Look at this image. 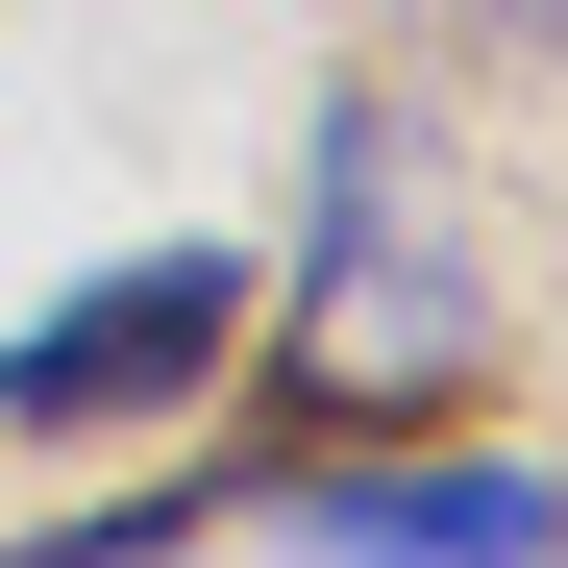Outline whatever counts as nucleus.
I'll return each mask as SVG.
<instances>
[{"mask_svg":"<svg viewBox=\"0 0 568 568\" xmlns=\"http://www.w3.org/2000/svg\"><path fill=\"white\" fill-rule=\"evenodd\" d=\"M247 371V272L223 247H124L100 297H50L0 346V445H124V420H199Z\"/></svg>","mask_w":568,"mask_h":568,"instance_id":"f257e3e1","label":"nucleus"}]
</instances>
